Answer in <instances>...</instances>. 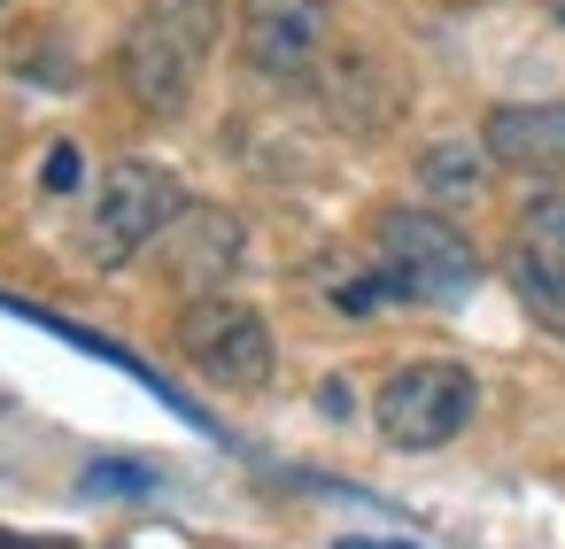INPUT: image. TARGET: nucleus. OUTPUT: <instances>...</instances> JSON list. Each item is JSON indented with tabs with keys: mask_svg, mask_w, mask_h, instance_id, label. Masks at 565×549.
<instances>
[{
	"mask_svg": "<svg viewBox=\"0 0 565 549\" xmlns=\"http://www.w3.org/2000/svg\"><path fill=\"white\" fill-rule=\"evenodd\" d=\"M225 0H140L125 40H117V86L148 117H179L217 55Z\"/></svg>",
	"mask_w": 565,
	"mask_h": 549,
	"instance_id": "f257e3e1",
	"label": "nucleus"
},
{
	"mask_svg": "<svg viewBox=\"0 0 565 549\" xmlns=\"http://www.w3.org/2000/svg\"><path fill=\"white\" fill-rule=\"evenodd\" d=\"M372 271L395 302H465L480 287V248L426 202H395L372 217Z\"/></svg>",
	"mask_w": 565,
	"mask_h": 549,
	"instance_id": "f03ea898",
	"label": "nucleus"
},
{
	"mask_svg": "<svg viewBox=\"0 0 565 549\" xmlns=\"http://www.w3.org/2000/svg\"><path fill=\"white\" fill-rule=\"evenodd\" d=\"M179 209H186L179 179L156 171V163H140V155H125V163H109V171L94 179V194H86L78 256H86L94 271H117V263H132L148 240H163V233L179 225Z\"/></svg>",
	"mask_w": 565,
	"mask_h": 549,
	"instance_id": "7ed1b4c3",
	"label": "nucleus"
},
{
	"mask_svg": "<svg viewBox=\"0 0 565 549\" xmlns=\"http://www.w3.org/2000/svg\"><path fill=\"white\" fill-rule=\"evenodd\" d=\"M472 402H480V379L457 356H418L380 387L372 426L387 449H449L472 426Z\"/></svg>",
	"mask_w": 565,
	"mask_h": 549,
	"instance_id": "20e7f679",
	"label": "nucleus"
},
{
	"mask_svg": "<svg viewBox=\"0 0 565 549\" xmlns=\"http://www.w3.org/2000/svg\"><path fill=\"white\" fill-rule=\"evenodd\" d=\"M179 356H186L210 387H233V395L271 387V364H279L271 325H264L248 302H233V294H194V302L179 310Z\"/></svg>",
	"mask_w": 565,
	"mask_h": 549,
	"instance_id": "39448f33",
	"label": "nucleus"
},
{
	"mask_svg": "<svg viewBox=\"0 0 565 549\" xmlns=\"http://www.w3.org/2000/svg\"><path fill=\"white\" fill-rule=\"evenodd\" d=\"M333 40L326 0H241V63L271 86H302Z\"/></svg>",
	"mask_w": 565,
	"mask_h": 549,
	"instance_id": "423d86ee",
	"label": "nucleus"
},
{
	"mask_svg": "<svg viewBox=\"0 0 565 549\" xmlns=\"http://www.w3.org/2000/svg\"><path fill=\"white\" fill-rule=\"evenodd\" d=\"M503 271H511V294H519L550 333H565V194H534V202L519 209Z\"/></svg>",
	"mask_w": 565,
	"mask_h": 549,
	"instance_id": "0eeeda50",
	"label": "nucleus"
},
{
	"mask_svg": "<svg viewBox=\"0 0 565 549\" xmlns=\"http://www.w3.org/2000/svg\"><path fill=\"white\" fill-rule=\"evenodd\" d=\"M163 248H171V271H179L194 294H225V279L241 271L248 233H241L233 209H217V202H186L179 225L163 233Z\"/></svg>",
	"mask_w": 565,
	"mask_h": 549,
	"instance_id": "6e6552de",
	"label": "nucleus"
},
{
	"mask_svg": "<svg viewBox=\"0 0 565 549\" xmlns=\"http://www.w3.org/2000/svg\"><path fill=\"white\" fill-rule=\"evenodd\" d=\"M495 171H526V179H565V101H503L480 125Z\"/></svg>",
	"mask_w": 565,
	"mask_h": 549,
	"instance_id": "1a4fd4ad",
	"label": "nucleus"
},
{
	"mask_svg": "<svg viewBox=\"0 0 565 549\" xmlns=\"http://www.w3.org/2000/svg\"><path fill=\"white\" fill-rule=\"evenodd\" d=\"M488 186H495V155H488V140H472V132H449V140H434L426 155H418V194H426V209H472V202H488Z\"/></svg>",
	"mask_w": 565,
	"mask_h": 549,
	"instance_id": "9d476101",
	"label": "nucleus"
},
{
	"mask_svg": "<svg viewBox=\"0 0 565 549\" xmlns=\"http://www.w3.org/2000/svg\"><path fill=\"white\" fill-rule=\"evenodd\" d=\"M156 472L148 464H86V495H148Z\"/></svg>",
	"mask_w": 565,
	"mask_h": 549,
	"instance_id": "9b49d317",
	"label": "nucleus"
},
{
	"mask_svg": "<svg viewBox=\"0 0 565 549\" xmlns=\"http://www.w3.org/2000/svg\"><path fill=\"white\" fill-rule=\"evenodd\" d=\"M78 171H86V163H78V148H71V140H55V148H47V163H40V186H47V194H78Z\"/></svg>",
	"mask_w": 565,
	"mask_h": 549,
	"instance_id": "f8f14e48",
	"label": "nucleus"
},
{
	"mask_svg": "<svg viewBox=\"0 0 565 549\" xmlns=\"http://www.w3.org/2000/svg\"><path fill=\"white\" fill-rule=\"evenodd\" d=\"M333 549H411V541H364V534H341Z\"/></svg>",
	"mask_w": 565,
	"mask_h": 549,
	"instance_id": "ddd939ff",
	"label": "nucleus"
},
{
	"mask_svg": "<svg viewBox=\"0 0 565 549\" xmlns=\"http://www.w3.org/2000/svg\"><path fill=\"white\" fill-rule=\"evenodd\" d=\"M0 549H71V541H24V534H0Z\"/></svg>",
	"mask_w": 565,
	"mask_h": 549,
	"instance_id": "4468645a",
	"label": "nucleus"
},
{
	"mask_svg": "<svg viewBox=\"0 0 565 549\" xmlns=\"http://www.w3.org/2000/svg\"><path fill=\"white\" fill-rule=\"evenodd\" d=\"M542 9H550V24H557V32H565V0H542Z\"/></svg>",
	"mask_w": 565,
	"mask_h": 549,
	"instance_id": "2eb2a0df",
	"label": "nucleus"
}]
</instances>
